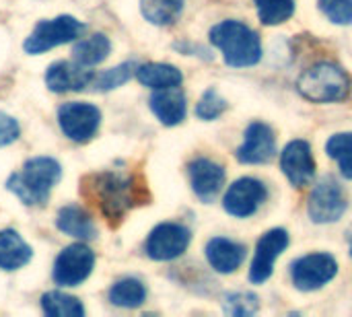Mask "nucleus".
Returning a JSON list of instances; mask_svg holds the SVG:
<instances>
[{
	"label": "nucleus",
	"instance_id": "dca6fc26",
	"mask_svg": "<svg viewBox=\"0 0 352 317\" xmlns=\"http://www.w3.org/2000/svg\"><path fill=\"white\" fill-rule=\"evenodd\" d=\"M206 260L208 264L219 272V274H233L235 270L241 268L243 260H245V245L237 243L233 239L227 237H212L206 243Z\"/></svg>",
	"mask_w": 352,
	"mask_h": 317
},
{
	"label": "nucleus",
	"instance_id": "c756f323",
	"mask_svg": "<svg viewBox=\"0 0 352 317\" xmlns=\"http://www.w3.org/2000/svg\"><path fill=\"white\" fill-rule=\"evenodd\" d=\"M225 109H227V101L217 93V89L210 87L202 93V97L196 105V116L204 122H212L221 113H225Z\"/></svg>",
	"mask_w": 352,
	"mask_h": 317
},
{
	"label": "nucleus",
	"instance_id": "4468645a",
	"mask_svg": "<svg viewBox=\"0 0 352 317\" xmlns=\"http://www.w3.org/2000/svg\"><path fill=\"white\" fill-rule=\"evenodd\" d=\"M280 169L295 188H305L316 177V161L307 140H293L280 153Z\"/></svg>",
	"mask_w": 352,
	"mask_h": 317
},
{
	"label": "nucleus",
	"instance_id": "39448f33",
	"mask_svg": "<svg viewBox=\"0 0 352 317\" xmlns=\"http://www.w3.org/2000/svg\"><path fill=\"white\" fill-rule=\"evenodd\" d=\"M346 206L349 202H346V194L342 186L330 175L322 177L314 186L309 200H307V212L316 225H330V223L340 221L342 215L346 212Z\"/></svg>",
	"mask_w": 352,
	"mask_h": 317
},
{
	"label": "nucleus",
	"instance_id": "0eeeda50",
	"mask_svg": "<svg viewBox=\"0 0 352 317\" xmlns=\"http://www.w3.org/2000/svg\"><path fill=\"white\" fill-rule=\"evenodd\" d=\"M338 274V262L330 254H307L291 264V281L297 291L311 293L326 287Z\"/></svg>",
	"mask_w": 352,
	"mask_h": 317
},
{
	"label": "nucleus",
	"instance_id": "7c9ffc66",
	"mask_svg": "<svg viewBox=\"0 0 352 317\" xmlns=\"http://www.w3.org/2000/svg\"><path fill=\"white\" fill-rule=\"evenodd\" d=\"M320 8L334 25H352V0H320Z\"/></svg>",
	"mask_w": 352,
	"mask_h": 317
},
{
	"label": "nucleus",
	"instance_id": "a211bd4d",
	"mask_svg": "<svg viewBox=\"0 0 352 317\" xmlns=\"http://www.w3.org/2000/svg\"><path fill=\"white\" fill-rule=\"evenodd\" d=\"M93 78V72L85 70L78 62H56L45 72V85L54 93H68V91H80L89 87Z\"/></svg>",
	"mask_w": 352,
	"mask_h": 317
},
{
	"label": "nucleus",
	"instance_id": "f3484780",
	"mask_svg": "<svg viewBox=\"0 0 352 317\" xmlns=\"http://www.w3.org/2000/svg\"><path fill=\"white\" fill-rule=\"evenodd\" d=\"M151 109L161 124L177 126L186 120V111H188L186 95L179 87L155 89V93L151 95Z\"/></svg>",
	"mask_w": 352,
	"mask_h": 317
},
{
	"label": "nucleus",
	"instance_id": "5701e85b",
	"mask_svg": "<svg viewBox=\"0 0 352 317\" xmlns=\"http://www.w3.org/2000/svg\"><path fill=\"white\" fill-rule=\"evenodd\" d=\"M186 0H140L142 17L153 25H171L184 10Z\"/></svg>",
	"mask_w": 352,
	"mask_h": 317
},
{
	"label": "nucleus",
	"instance_id": "b1692460",
	"mask_svg": "<svg viewBox=\"0 0 352 317\" xmlns=\"http://www.w3.org/2000/svg\"><path fill=\"white\" fill-rule=\"evenodd\" d=\"M144 299H146V289L136 278H122L109 291V301L124 309L140 307L144 303Z\"/></svg>",
	"mask_w": 352,
	"mask_h": 317
},
{
	"label": "nucleus",
	"instance_id": "cd10ccee",
	"mask_svg": "<svg viewBox=\"0 0 352 317\" xmlns=\"http://www.w3.org/2000/svg\"><path fill=\"white\" fill-rule=\"evenodd\" d=\"M258 17L264 25H283L295 12V0H254Z\"/></svg>",
	"mask_w": 352,
	"mask_h": 317
},
{
	"label": "nucleus",
	"instance_id": "ddd939ff",
	"mask_svg": "<svg viewBox=\"0 0 352 317\" xmlns=\"http://www.w3.org/2000/svg\"><path fill=\"white\" fill-rule=\"evenodd\" d=\"M276 155L274 130L264 122H252L243 134V144L237 149L235 157L243 165H264Z\"/></svg>",
	"mask_w": 352,
	"mask_h": 317
},
{
	"label": "nucleus",
	"instance_id": "4be33fe9",
	"mask_svg": "<svg viewBox=\"0 0 352 317\" xmlns=\"http://www.w3.org/2000/svg\"><path fill=\"white\" fill-rule=\"evenodd\" d=\"M111 43L103 33H95L87 39H80L72 54H74V62H78L80 66H97L101 64L107 56H109Z\"/></svg>",
	"mask_w": 352,
	"mask_h": 317
},
{
	"label": "nucleus",
	"instance_id": "7ed1b4c3",
	"mask_svg": "<svg viewBox=\"0 0 352 317\" xmlns=\"http://www.w3.org/2000/svg\"><path fill=\"white\" fill-rule=\"evenodd\" d=\"M62 169L58 161L50 157H37L23 165L19 173H14L6 188L27 206H41L47 202L52 188L58 184Z\"/></svg>",
	"mask_w": 352,
	"mask_h": 317
},
{
	"label": "nucleus",
	"instance_id": "f257e3e1",
	"mask_svg": "<svg viewBox=\"0 0 352 317\" xmlns=\"http://www.w3.org/2000/svg\"><path fill=\"white\" fill-rule=\"evenodd\" d=\"M80 190L82 196L91 200L109 223L122 221V217L142 200V186L136 177L116 171L87 175Z\"/></svg>",
	"mask_w": 352,
	"mask_h": 317
},
{
	"label": "nucleus",
	"instance_id": "a878e982",
	"mask_svg": "<svg viewBox=\"0 0 352 317\" xmlns=\"http://www.w3.org/2000/svg\"><path fill=\"white\" fill-rule=\"evenodd\" d=\"M41 307L47 316L52 317H80L85 314V307L80 305L78 299L52 291L41 297Z\"/></svg>",
	"mask_w": 352,
	"mask_h": 317
},
{
	"label": "nucleus",
	"instance_id": "2eb2a0df",
	"mask_svg": "<svg viewBox=\"0 0 352 317\" xmlns=\"http://www.w3.org/2000/svg\"><path fill=\"white\" fill-rule=\"evenodd\" d=\"M188 175L194 194L206 204L214 202L225 186V167L206 157L194 159L188 165Z\"/></svg>",
	"mask_w": 352,
	"mask_h": 317
},
{
	"label": "nucleus",
	"instance_id": "423d86ee",
	"mask_svg": "<svg viewBox=\"0 0 352 317\" xmlns=\"http://www.w3.org/2000/svg\"><path fill=\"white\" fill-rule=\"evenodd\" d=\"M82 29H85V25L70 14L56 17L52 21H41L31 31V35L25 39V52L33 54V56L43 54L56 45H62V43L76 39L82 33Z\"/></svg>",
	"mask_w": 352,
	"mask_h": 317
},
{
	"label": "nucleus",
	"instance_id": "6e6552de",
	"mask_svg": "<svg viewBox=\"0 0 352 317\" xmlns=\"http://www.w3.org/2000/svg\"><path fill=\"white\" fill-rule=\"evenodd\" d=\"M268 198V188L256 177H241L229 186L223 196V208L235 219H248L260 210Z\"/></svg>",
	"mask_w": 352,
	"mask_h": 317
},
{
	"label": "nucleus",
	"instance_id": "aec40b11",
	"mask_svg": "<svg viewBox=\"0 0 352 317\" xmlns=\"http://www.w3.org/2000/svg\"><path fill=\"white\" fill-rule=\"evenodd\" d=\"M31 248L21 239L16 231H0V268L19 270L31 260Z\"/></svg>",
	"mask_w": 352,
	"mask_h": 317
},
{
	"label": "nucleus",
	"instance_id": "1a4fd4ad",
	"mask_svg": "<svg viewBox=\"0 0 352 317\" xmlns=\"http://www.w3.org/2000/svg\"><path fill=\"white\" fill-rule=\"evenodd\" d=\"M192 241V233L188 227L179 223H161L157 225L146 239V254L151 260L169 262L179 258Z\"/></svg>",
	"mask_w": 352,
	"mask_h": 317
},
{
	"label": "nucleus",
	"instance_id": "f8f14e48",
	"mask_svg": "<svg viewBox=\"0 0 352 317\" xmlns=\"http://www.w3.org/2000/svg\"><path fill=\"white\" fill-rule=\"evenodd\" d=\"M93 264H95V254L87 245L82 243L68 245L56 258L54 281L62 287H76L91 274Z\"/></svg>",
	"mask_w": 352,
	"mask_h": 317
},
{
	"label": "nucleus",
	"instance_id": "bb28decb",
	"mask_svg": "<svg viewBox=\"0 0 352 317\" xmlns=\"http://www.w3.org/2000/svg\"><path fill=\"white\" fill-rule=\"evenodd\" d=\"M136 68H138L136 62H124V64H120L116 68L97 72V74H93L89 87H93L95 91H111V89H118L124 83H128L132 78V74H136Z\"/></svg>",
	"mask_w": 352,
	"mask_h": 317
},
{
	"label": "nucleus",
	"instance_id": "2f4dec72",
	"mask_svg": "<svg viewBox=\"0 0 352 317\" xmlns=\"http://www.w3.org/2000/svg\"><path fill=\"white\" fill-rule=\"evenodd\" d=\"M19 124L14 118L0 113V146H6L10 142H14L19 138Z\"/></svg>",
	"mask_w": 352,
	"mask_h": 317
},
{
	"label": "nucleus",
	"instance_id": "473e14b6",
	"mask_svg": "<svg viewBox=\"0 0 352 317\" xmlns=\"http://www.w3.org/2000/svg\"><path fill=\"white\" fill-rule=\"evenodd\" d=\"M346 241H349V252H351L352 256V227L349 229V233H346Z\"/></svg>",
	"mask_w": 352,
	"mask_h": 317
},
{
	"label": "nucleus",
	"instance_id": "f03ea898",
	"mask_svg": "<svg viewBox=\"0 0 352 317\" xmlns=\"http://www.w3.org/2000/svg\"><path fill=\"white\" fill-rule=\"evenodd\" d=\"M210 43L233 68H250L262 60L260 35L241 21L227 19L210 29Z\"/></svg>",
	"mask_w": 352,
	"mask_h": 317
},
{
	"label": "nucleus",
	"instance_id": "c85d7f7f",
	"mask_svg": "<svg viewBox=\"0 0 352 317\" xmlns=\"http://www.w3.org/2000/svg\"><path fill=\"white\" fill-rule=\"evenodd\" d=\"M258 309H260L258 297L252 295V293H229L223 299V311L227 316H254V314H258Z\"/></svg>",
	"mask_w": 352,
	"mask_h": 317
},
{
	"label": "nucleus",
	"instance_id": "20e7f679",
	"mask_svg": "<svg viewBox=\"0 0 352 317\" xmlns=\"http://www.w3.org/2000/svg\"><path fill=\"white\" fill-rule=\"evenodd\" d=\"M351 76L334 62H316L301 72L297 80L299 93L314 103H338L351 93Z\"/></svg>",
	"mask_w": 352,
	"mask_h": 317
},
{
	"label": "nucleus",
	"instance_id": "412c9836",
	"mask_svg": "<svg viewBox=\"0 0 352 317\" xmlns=\"http://www.w3.org/2000/svg\"><path fill=\"white\" fill-rule=\"evenodd\" d=\"M136 78L151 89H167V87H179L184 80L182 70H177L171 64L151 62L136 68Z\"/></svg>",
	"mask_w": 352,
	"mask_h": 317
},
{
	"label": "nucleus",
	"instance_id": "393cba45",
	"mask_svg": "<svg viewBox=\"0 0 352 317\" xmlns=\"http://www.w3.org/2000/svg\"><path fill=\"white\" fill-rule=\"evenodd\" d=\"M326 153L330 159L338 163L340 175L352 179V132L334 134L326 144Z\"/></svg>",
	"mask_w": 352,
	"mask_h": 317
},
{
	"label": "nucleus",
	"instance_id": "6ab92c4d",
	"mask_svg": "<svg viewBox=\"0 0 352 317\" xmlns=\"http://www.w3.org/2000/svg\"><path fill=\"white\" fill-rule=\"evenodd\" d=\"M56 225L64 235H70L80 241H89L95 237V225L80 206H64L58 212Z\"/></svg>",
	"mask_w": 352,
	"mask_h": 317
},
{
	"label": "nucleus",
	"instance_id": "9b49d317",
	"mask_svg": "<svg viewBox=\"0 0 352 317\" xmlns=\"http://www.w3.org/2000/svg\"><path fill=\"white\" fill-rule=\"evenodd\" d=\"M58 122L62 132L74 140V142H87L89 138L95 136L99 122H101V111L91 105V103H64L58 109Z\"/></svg>",
	"mask_w": 352,
	"mask_h": 317
},
{
	"label": "nucleus",
	"instance_id": "9d476101",
	"mask_svg": "<svg viewBox=\"0 0 352 317\" xmlns=\"http://www.w3.org/2000/svg\"><path fill=\"white\" fill-rule=\"evenodd\" d=\"M287 248H289V233L285 229L266 231L256 245V254L250 266V283L264 285L272 276L274 264Z\"/></svg>",
	"mask_w": 352,
	"mask_h": 317
}]
</instances>
